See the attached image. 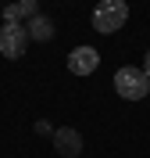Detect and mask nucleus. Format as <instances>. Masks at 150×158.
<instances>
[{
	"mask_svg": "<svg viewBox=\"0 0 150 158\" xmlns=\"http://www.w3.org/2000/svg\"><path fill=\"white\" fill-rule=\"evenodd\" d=\"M114 94L125 101H143L150 94V79L143 69H132V65H125V69L114 72Z\"/></svg>",
	"mask_w": 150,
	"mask_h": 158,
	"instance_id": "1",
	"label": "nucleus"
},
{
	"mask_svg": "<svg viewBox=\"0 0 150 158\" xmlns=\"http://www.w3.org/2000/svg\"><path fill=\"white\" fill-rule=\"evenodd\" d=\"M129 22V4L125 0H100L93 7V29L97 32H118Z\"/></svg>",
	"mask_w": 150,
	"mask_h": 158,
	"instance_id": "2",
	"label": "nucleus"
},
{
	"mask_svg": "<svg viewBox=\"0 0 150 158\" xmlns=\"http://www.w3.org/2000/svg\"><path fill=\"white\" fill-rule=\"evenodd\" d=\"M25 47H29V29H21L18 22H11V25L0 29V54L4 58H21Z\"/></svg>",
	"mask_w": 150,
	"mask_h": 158,
	"instance_id": "3",
	"label": "nucleus"
},
{
	"mask_svg": "<svg viewBox=\"0 0 150 158\" xmlns=\"http://www.w3.org/2000/svg\"><path fill=\"white\" fill-rule=\"evenodd\" d=\"M68 69L75 72V76H93V72L100 69V54L93 47H75L68 54Z\"/></svg>",
	"mask_w": 150,
	"mask_h": 158,
	"instance_id": "4",
	"label": "nucleus"
},
{
	"mask_svg": "<svg viewBox=\"0 0 150 158\" xmlns=\"http://www.w3.org/2000/svg\"><path fill=\"white\" fill-rule=\"evenodd\" d=\"M54 151H57V155H64V158L82 155V137H79V129H71V126L54 129Z\"/></svg>",
	"mask_w": 150,
	"mask_h": 158,
	"instance_id": "5",
	"label": "nucleus"
},
{
	"mask_svg": "<svg viewBox=\"0 0 150 158\" xmlns=\"http://www.w3.org/2000/svg\"><path fill=\"white\" fill-rule=\"evenodd\" d=\"M54 36V22L43 18V15H32V25H29V40H50Z\"/></svg>",
	"mask_w": 150,
	"mask_h": 158,
	"instance_id": "6",
	"label": "nucleus"
},
{
	"mask_svg": "<svg viewBox=\"0 0 150 158\" xmlns=\"http://www.w3.org/2000/svg\"><path fill=\"white\" fill-rule=\"evenodd\" d=\"M21 15H36V0H18V4H11V7L4 11V18H7V25H11V22H18Z\"/></svg>",
	"mask_w": 150,
	"mask_h": 158,
	"instance_id": "7",
	"label": "nucleus"
},
{
	"mask_svg": "<svg viewBox=\"0 0 150 158\" xmlns=\"http://www.w3.org/2000/svg\"><path fill=\"white\" fill-rule=\"evenodd\" d=\"M143 72H147V79H150V50H147V58H143Z\"/></svg>",
	"mask_w": 150,
	"mask_h": 158,
	"instance_id": "8",
	"label": "nucleus"
}]
</instances>
